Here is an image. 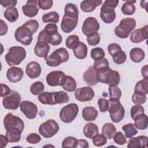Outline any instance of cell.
Segmentation results:
<instances>
[{"label": "cell", "mask_w": 148, "mask_h": 148, "mask_svg": "<svg viewBox=\"0 0 148 148\" xmlns=\"http://www.w3.org/2000/svg\"><path fill=\"white\" fill-rule=\"evenodd\" d=\"M94 91L90 87H80L75 91V97L79 102H84L91 101L94 97Z\"/></svg>", "instance_id": "9a60e30c"}, {"label": "cell", "mask_w": 148, "mask_h": 148, "mask_svg": "<svg viewBox=\"0 0 148 148\" xmlns=\"http://www.w3.org/2000/svg\"><path fill=\"white\" fill-rule=\"evenodd\" d=\"M95 72L98 82L107 84L109 86H117L120 83L119 73L116 71L112 70L109 66L102 68Z\"/></svg>", "instance_id": "7a4b0ae2"}, {"label": "cell", "mask_w": 148, "mask_h": 148, "mask_svg": "<svg viewBox=\"0 0 148 148\" xmlns=\"http://www.w3.org/2000/svg\"><path fill=\"white\" fill-rule=\"evenodd\" d=\"M102 3L101 0H86L80 3V9L84 12H91Z\"/></svg>", "instance_id": "d4e9b609"}, {"label": "cell", "mask_w": 148, "mask_h": 148, "mask_svg": "<svg viewBox=\"0 0 148 148\" xmlns=\"http://www.w3.org/2000/svg\"><path fill=\"white\" fill-rule=\"evenodd\" d=\"M122 130L124 132V135L126 138H130L135 135L138 133V131L132 123H128L122 127Z\"/></svg>", "instance_id": "74e56055"}, {"label": "cell", "mask_w": 148, "mask_h": 148, "mask_svg": "<svg viewBox=\"0 0 148 148\" xmlns=\"http://www.w3.org/2000/svg\"><path fill=\"white\" fill-rule=\"evenodd\" d=\"M109 99L119 100L121 97V91L117 86H109Z\"/></svg>", "instance_id": "60d3db41"}, {"label": "cell", "mask_w": 148, "mask_h": 148, "mask_svg": "<svg viewBox=\"0 0 148 148\" xmlns=\"http://www.w3.org/2000/svg\"><path fill=\"white\" fill-rule=\"evenodd\" d=\"M116 131V128L112 123H105L102 128V134L103 135L106 139H109L113 138Z\"/></svg>", "instance_id": "1f68e13d"}, {"label": "cell", "mask_w": 148, "mask_h": 148, "mask_svg": "<svg viewBox=\"0 0 148 148\" xmlns=\"http://www.w3.org/2000/svg\"><path fill=\"white\" fill-rule=\"evenodd\" d=\"M22 131L19 130L16 131H6V137L9 143H15L20 141L21 139V134Z\"/></svg>", "instance_id": "8d00e7d4"}, {"label": "cell", "mask_w": 148, "mask_h": 148, "mask_svg": "<svg viewBox=\"0 0 148 148\" xmlns=\"http://www.w3.org/2000/svg\"><path fill=\"white\" fill-rule=\"evenodd\" d=\"M99 24L94 17H87L82 25V32L87 36L98 32L99 29Z\"/></svg>", "instance_id": "4fadbf2b"}, {"label": "cell", "mask_w": 148, "mask_h": 148, "mask_svg": "<svg viewBox=\"0 0 148 148\" xmlns=\"http://www.w3.org/2000/svg\"><path fill=\"white\" fill-rule=\"evenodd\" d=\"M112 58L114 62L118 65L123 64L127 59V56L125 53L121 50L116 51L112 56Z\"/></svg>", "instance_id": "ab89813d"}, {"label": "cell", "mask_w": 148, "mask_h": 148, "mask_svg": "<svg viewBox=\"0 0 148 148\" xmlns=\"http://www.w3.org/2000/svg\"><path fill=\"white\" fill-rule=\"evenodd\" d=\"M1 28L0 35L3 36L7 33L8 28L6 23L5 21H3L2 20H1Z\"/></svg>", "instance_id": "6125c7cd"}, {"label": "cell", "mask_w": 148, "mask_h": 148, "mask_svg": "<svg viewBox=\"0 0 148 148\" xmlns=\"http://www.w3.org/2000/svg\"><path fill=\"white\" fill-rule=\"evenodd\" d=\"M116 17V14L114 9L102 6L101 8L100 17L106 24L113 23Z\"/></svg>", "instance_id": "44dd1931"}, {"label": "cell", "mask_w": 148, "mask_h": 148, "mask_svg": "<svg viewBox=\"0 0 148 148\" xmlns=\"http://www.w3.org/2000/svg\"><path fill=\"white\" fill-rule=\"evenodd\" d=\"M34 34L33 31L24 24L16 29L14 33V37L17 42L24 45L28 46L32 41V35Z\"/></svg>", "instance_id": "52a82bcc"}, {"label": "cell", "mask_w": 148, "mask_h": 148, "mask_svg": "<svg viewBox=\"0 0 148 148\" xmlns=\"http://www.w3.org/2000/svg\"><path fill=\"white\" fill-rule=\"evenodd\" d=\"M145 2H146V1H140V6H141L142 8H145V9L147 10V7H146V6H147V2H146V3L145 4Z\"/></svg>", "instance_id": "003e7915"}, {"label": "cell", "mask_w": 148, "mask_h": 148, "mask_svg": "<svg viewBox=\"0 0 148 148\" xmlns=\"http://www.w3.org/2000/svg\"><path fill=\"white\" fill-rule=\"evenodd\" d=\"M78 140L73 136H68L65 138L62 142V147H77Z\"/></svg>", "instance_id": "ee69618b"}, {"label": "cell", "mask_w": 148, "mask_h": 148, "mask_svg": "<svg viewBox=\"0 0 148 148\" xmlns=\"http://www.w3.org/2000/svg\"><path fill=\"white\" fill-rule=\"evenodd\" d=\"M79 112V106L77 104L71 103L64 106L60 112V120L65 123L72 122L76 117Z\"/></svg>", "instance_id": "ba28073f"}, {"label": "cell", "mask_w": 148, "mask_h": 148, "mask_svg": "<svg viewBox=\"0 0 148 148\" xmlns=\"http://www.w3.org/2000/svg\"><path fill=\"white\" fill-rule=\"evenodd\" d=\"M41 66L40 64L36 61L29 62L26 66L25 72L27 75L30 79H36L38 77L41 73Z\"/></svg>", "instance_id": "ffe728a7"}, {"label": "cell", "mask_w": 148, "mask_h": 148, "mask_svg": "<svg viewBox=\"0 0 148 148\" xmlns=\"http://www.w3.org/2000/svg\"><path fill=\"white\" fill-rule=\"evenodd\" d=\"M65 77V73L61 71H53L46 76V82L50 86H61Z\"/></svg>", "instance_id": "2e32d148"}, {"label": "cell", "mask_w": 148, "mask_h": 148, "mask_svg": "<svg viewBox=\"0 0 148 148\" xmlns=\"http://www.w3.org/2000/svg\"><path fill=\"white\" fill-rule=\"evenodd\" d=\"M4 17L10 23L17 21L18 18V12L15 7L7 8L4 12Z\"/></svg>", "instance_id": "836d02e7"}, {"label": "cell", "mask_w": 148, "mask_h": 148, "mask_svg": "<svg viewBox=\"0 0 148 148\" xmlns=\"http://www.w3.org/2000/svg\"><path fill=\"white\" fill-rule=\"evenodd\" d=\"M1 97H6L8 95H9L12 92V90L9 88V87L5 84L1 83Z\"/></svg>", "instance_id": "91938a15"}, {"label": "cell", "mask_w": 148, "mask_h": 148, "mask_svg": "<svg viewBox=\"0 0 148 148\" xmlns=\"http://www.w3.org/2000/svg\"><path fill=\"white\" fill-rule=\"evenodd\" d=\"M59 14L56 12H51L46 13L42 16V21L43 23H47L49 22L57 23L59 21Z\"/></svg>", "instance_id": "f35d334b"}, {"label": "cell", "mask_w": 148, "mask_h": 148, "mask_svg": "<svg viewBox=\"0 0 148 148\" xmlns=\"http://www.w3.org/2000/svg\"><path fill=\"white\" fill-rule=\"evenodd\" d=\"M62 36L58 32H48L45 30L41 31L38 36V41H43L53 46H58L61 43Z\"/></svg>", "instance_id": "8fae6325"}, {"label": "cell", "mask_w": 148, "mask_h": 148, "mask_svg": "<svg viewBox=\"0 0 148 148\" xmlns=\"http://www.w3.org/2000/svg\"><path fill=\"white\" fill-rule=\"evenodd\" d=\"M23 76L24 71L19 67H11L8 69L6 72V77L12 83H17L20 82L23 79Z\"/></svg>", "instance_id": "d6986e66"}, {"label": "cell", "mask_w": 148, "mask_h": 148, "mask_svg": "<svg viewBox=\"0 0 148 148\" xmlns=\"http://www.w3.org/2000/svg\"><path fill=\"white\" fill-rule=\"evenodd\" d=\"M148 138L146 136L140 135L130 139L128 142L127 147L128 148H145L147 147Z\"/></svg>", "instance_id": "603a6c76"}, {"label": "cell", "mask_w": 148, "mask_h": 148, "mask_svg": "<svg viewBox=\"0 0 148 148\" xmlns=\"http://www.w3.org/2000/svg\"><path fill=\"white\" fill-rule=\"evenodd\" d=\"M108 66H109V63L108 60L106 58H103L101 60L95 61L94 62L93 68L96 71L98 69H99L105 67H108Z\"/></svg>", "instance_id": "681fc988"}, {"label": "cell", "mask_w": 148, "mask_h": 148, "mask_svg": "<svg viewBox=\"0 0 148 148\" xmlns=\"http://www.w3.org/2000/svg\"><path fill=\"white\" fill-rule=\"evenodd\" d=\"M82 117L84 120L91 121L95 120L98 114V111L92 106H86L82 110Z\"/></svg>", "instance_id": "484cf974"}, {"label": "cell", "mask_w": 148, "mask_h": 148, "mask_svg": "<svg viewBox=\"0 0 148 148\" xmlns=\"http://www.w3.org/2000/svg\"><path fill=\"white\" fill-rule=\"evenodd\" d=\"M119 2L118 0H106L103 2L102 6L114 9L117 6Z\"/></svg>", "instance_id": "94428289"}, {"label": "cell", "mask_w": 148, "mask_h": 148, "mask_svg": "<svg viewBox=\"0 0 148 148\" xmlns=\"http://www.w3.org/2000/svg\"><path fill=\"white\" fill-rule=\"evenodd\" d=\"M96 72L94 69L93 66H90L83 73V78L87 85L94 86L98 84V81L96 78Z\"/></svg>", "instance_id": "cb8c5ba5"}, {"label": "cell", "mask_w": 148, "mask_h": 148, "mask_svg": "<svg viewBox=\"0 0 148 148\" xmlns=\"http://www.w3.org/2000/svg\"><path fill=\"white\" fill-rule=\"evenodd\" d=\"M79 20V10L76 5L72 3H67L64 9L61 28L65 33L71 32L77 26Z\"/></svg>", "instance_id": "6da1fadb"}, {"label": "cell", "mask_w": 148, "mask_h": 148, "mask_svg": "<svg viewBox=\"0 0 148 148\" xmlns=\"http://www.w3.org/2000/svg\"><path fill=\"white\" fill-rule=\"evenodd\" d=\"M108 112L111 120L116 123L121 121L124 117L125 110L119 100H109Z\"/></svg>", "instance_id": "8992f818"}, {"label": "cell", "mask_w": 148, "mask_h": 148, "mask_svg": "<svg viewBox=\"0 0 148 148\" xmlns=\"http://www.w3.org/2000/svg\"><path fill=\"white\" fill-rule=\"evenodd\" d=\"M21 100L20 94L18 92L13 90L9 95L3 99L2 104L6 109L16 110L20 105Z\"/></svg>", "instance_id": "7c38bea8"}, {"label": "cell", "mask_w": 148, "mask_h": 148, "mask_svg": "<svg viewBox=\"0 0 148 148\" xmlns=\"http://www.w3.org/2000/svg\"><path fill=\"white\" fill-rule=\"evenodd\" d=\"M79 42V38L76 35H71L69 36L65 41V45L67 48L73 49L75 45Z\"/></svg>", "instance_id": "7dc6e473"}, {"label": "cell", "mask_w": 148, "mask_h": 148, "mask_svg": "<svg viewBox=\"0 0 148 148\" xmlns=\"http://www.w3.org/2000/svg\"><path fill=\"white\" fill-rule=\"evenodd\" d=\"M144 112H145L144 108L141 105H134L131 109V111H130L131 117L134 120L136 116L142 113H144Z\"/></svg>", "instance_id": "816d5d0a"}, {"label": "cell", "mask_w": 148, "mask_h": 148, "mask_svg": "<svg viewBox=\"0 0 148 148\" xmlns=\"http://www.w3.org/2000/svg\"><path fill=\"white\" fill-rule=\"evenodd\" d=\"M134 125L139 130H146L147 127V116L144 113L136 116L134 119Z\"/></svg>", "instance_id": "4dcf8cb0"}, {"label": "cell", "mask_w": 148, "mask_h": 148, "mask_svg": "<svg viewBox=\"0 0 148 148\" xmlns=\"http://www.w3.org/2000/svg\"><path fill=\"white\" fill-rule=\"evenodd\" d=\"M45 86L42 82L40 81L34 83L30 87V91L32 95H37L43 92Z\"/></svg>", "instance_id": "7bdbcfd3"}, {"label": "cell", "mask_w": 148, "mask_h": 148, "mask_svg": "<svg viewBox=\"0 0 148 148\" xmlns=\"http://www.w3.org/2000/svg\"><path fill=\"white\" fill-rule=\"evenodd\" d=\"M98 132L99 130L97 125L92 123H88L84 127L83 133L86 138L92 139Z\"/></svg>", "instance_id": "f546056e"}, {"label": "cell", "mask_w": 148, "mask_h": 148, "mask_svg": "<svg viewBox=\"0 0 148 148\" xmlns=\"http://www.w3.org/2000/svg\"><path fill=\"white\" fill-rule=\"evenodd\" d=\"M41 140L40 136L36 133H31L26 138V140L30 144H36Z\"/></svg>", "instance_id": "11a10c76"}, {"label": "cell", "mask_w": 148, "mask_h": 148, "mask_svg": "<svg viewBox=\"0 0 148 148\" xmlns=\"http://www.w3.org/2000/svg\"><path fill=\"white\" fill-rule=\"evenodd\" d=\"M148 38V25L135 29L131 32L130 40L132 43H140Z\"/></svg>", "instance_id": "e0dca14e"}, {"label": "cell", "mask_w": 148, "mask_h": 148, "mask_svg": "<svg viewBox=\"0 0 148 148\" xmlns=\"http://www.w3.org/2000/svg\"><path fill=\"white\" fill-rule=\"evenodd\" d=\"M141 72L142 74V76L143 77V79L148 80V73H147V65H145L142 67Z\"/></svg>", "instance_id": "e7e4bbea"}, {"label": "cell", "mask_w": 148, "mask_h": 148, "mask_svg": "<svg viewBox=\"0 0 148 148\" xmlns=\"http://www.w3.org/2000/svg\"><path fill=\"white\" fill-rule=\"evenodd\" d=\"M121 50V47L117 43H112L108 45V51L109 54L110 56H112L116 51Z\"/></svg>", "instance_id": "6f0895ef"}, {"label": "cell", "mask_w": 148, "mask_h": 148, "mask_svg": "<svg viewBox=\"0 0 148 148\" xmlns=\"http://www.w3.org/2000/svg\"><path fill=\"white\" fill-rule=\"evenodd\" d=\"M50 46L46 42L37 41L34 47V53L39 57H43L46 58L49 53Z\"/></svg>", "instance_id": "7402d4cb"}, {"label": "cell", "mask_w": 148, "mask_h": 148, "mask_svg": "<svg viewBox=\"0 0 148 148\" xmlns=\"http://www.w3.org/2000/svg\"><path fill=\"white\" fill-rule=\"evenodd\" d=\"M0 136H1V147L2 148H3L7 145L8 141V139H7L6 136L1 135Z\"/></svg>", "instance_id": "03108f58"}, {"label": "cell", "mask_w": 148, "mask_h": 148, "mask_svg": "<svg viewBox=\"0 0 148 148\" xmlns=\"http://www.w3.org/2000/svg\"><path fill=\"white\" fill-rule=\"evenodd\" d=\"M134 93L146 95L148 94V80L142 79L138 82L135 85Z\"/></svg>", "instance_id": "e575fe53"}, {"label": "cell", "mask_w": 148, "mask_h": 148, "mask_svg": "<svg viewBox=\"0 0 148 148\" xmlns=\"http://www.w3.org/2000/svg\"><path fill=\"white\" fill-rule=\"evenodd\" d=\"M20 106L21 111L27 119H34L36 117L38 109L34 103L28 101H23Z\"/></svg>", "instance_id": "5bb4252c"}, {"label": "cell", "mask_w": 148, "mask_h": 148, "mask_svg": "<svg viewBox=\"0 0 148 148\" xmlns=\"http://www.w3.org/2000/svg\"><path fill=\"white\" fill-rule=\"evenodd\" d=\"M69 58V55L66 50L64 47H60L56 49L50 56L45 58L46 64L51 67H56L59 66L61 63L68 61Z\"/></svg>", "instance_id": "5b68a950"}, {"label": "cell", "mask_w": 148, "mask_h": 148, "mask_svg": "<svg viewBox=\"0 0 148 148\" xmlns=\"http://www.w3.org/2000/svg\"><path fill=\"white\" fill-rule=\"evenodd\" d=\"M26 51L21 46L11 47L9 52L5 55V59L6 63L10 66L19 65L25 58Z\"/></svg>", "instance_id": "3957f363"}, {"label": "cell", "mask_w": 148, "mask_h": 148, "mask_svg": "<svg viewBox=\"0 0 148 148\" xmlns=\"http://www.w3.org/2000/svg\"><path fill=\"white\" fill-rule=\"evenodd\" d=\"M74 56L78 59H84L87 55V47L82 42H79L73 49Z\"/></svg>", "instance_id": "4316f807"}, {"label": "cell", "mask_w": 148, "mask_h": 148, "mask_svg": "<svg viewBox=\"0 0 148 148\" xmlns=\"http://www.w3.org/2000/svg\"><path fill=\"white\" fill-rule=\"evenodd\" d=\"M114 142L120 145H123L127 142V139L121 132H116L113 136Z\"/></svg>", "instance_id": "db71d44e"}, {"label": "cell", "mask_w": 148, "mask_h": 148, "mask_svg": "<svg viewBox=\"0 0 148 148\" xmlns=\"http://www.w3.org/2000/svg\"><path fill=\"white\" fill-rule=\"evenodd\" d=\"M130 57L132 61L138 63L141 62L145 57V51L140 48L135 47L130 51Z\"/></svg>", "instance_id": "f1b7e54d"}, {"label": "cell", "mask_w": 148, "mask_h": 148, "mask_svg": "<svg viewBox=\"0 0 148 148\" xmlns=\"http://www.w3.org/2000/svg\"><path fill=\"white\" fill-rule=\"evenodd\" d=\"M92 143L95 146L100 147L105 145L106 143L107 139L102 134H98L92 138Z\"/></svg>", "instance_id": "bcb514c9"}, {"label": "cell", "mask_w": 148, "mask_h": 148, "mask_svg": "<svg viewBox=\"0 0 148 148\" xmlns=\"http://www.w3.org/2000/svg\"><path fill=\"white\" fill-rule=\"evenodd\" d=\"M53 5V1L52 0H46V1H38V6L39 8L43 10L50 9Z\"/></svg>", "instance_id": "9f6ffc18"}, {"label": "cell", "mask_w": 148, "mask_h": 148, "mask_svg": "<svg viewBox=\"0 0 148 148\" xmlns=\"http://www.w3.org/2000/svg\"><path fill=\"white\" fill-rule=\"evenodd\" d=\"M98 105L99 108V111L104 113L108 110L109 105V101L105 98H101L98 101Z\"/></svg>", "instance_id": "f5cc1de1"}, {"label": "cell", "mask_w": 148, "mask_h": 148, "mask_svg": "<svg viewBox=\"0 0 148 148\" xmlns=\"http://www.w3.org/2000/svg\"><path fill=\"white\" fill-rule=\"evenodd\" d=\"M39 101L44 105H56L54 92H44L38 96Z\"/></svg>", "instance_id": "83f0119b"}, {"label": "cell", "mask_w": 148, "mask_h": 148, "mask_svg": "<svg viewBox=\"0 0 148 148\" xmlns=\"http://www.w3.org/2000/svg\"><path fill=\"white\" fill-rule=\"evenodd\" d=\"M132 101L136 105H142L146 101V95L134 93L132 96Z\"/></svg>", "instance_id": "f907efd6"}, {"label": "cell", "mask_w": 148, "mask_h": 148, "mask_svg": "<svg viewBox=\"0 0 148 148\" xmlns=\"http://www.w3.org/2000/svg\"><path fill=\"white\" fill-rule=\"evenodd\" d=\"M91 57L95 61L99 60L104 58L105 52L100 47H95L91 50Z\"/></svg>", "instance_id": "f6af8a7d"}, {"label": "cell", "mask_w": 148, "mask_h": 148, "mask_svg": "<svg viewBox=\"0 0 148 148\" xmlns=\"http://www.w3.org/2000/svg\"><path fill=\"white\" fill-rule=\"evenodd\" d=\"M61 86L65 91L72 92L76 88V83L75 80L72 76L65 75L64 82Z\"/></svg>", "instance_id": "d6a6232c"}, {"label": "cell", "mask_w": 148, "mask_h": 148, "mask_svg": "<svg viewBox=\"0 0 148 148\" xmlns=\"http://www.w3.org/2000/svg\"><path fill=\"white\" fill-rule=\"evenodd\" d=\"M17 3L16 0H1V5L5 8H13L14 7Z\"/></svg>", "instance_id": "680465c9"}, {"label": "cell", "mask_w": 148, "mask_h": 148, "mask_svg": "<svg viewBox=\"0 0 148 148\" xmlns=\"http://www.w3.org/2000/svg\"><path fill=\"white\" fill-rule=\"evenodd\" d=\"M135 26L136 21L134 18L131 17L123 18L120 21L119 25L115 27L114 34L120 38H127L135 28Z\"/></svg>", "instance_id": "277c9868"}, {"label": "cell", "mask_w": 148, "mask_h": 148, "mask_svg": "<svg viewBox=\"0 0 148 148\" xmlns=\"http://www.w3.org/2000/svg\"><path fill=\"white\" fill-rule=\"evenodd\" d=\"M3 125L6 131L20 130L23 132L24 128V123L22 119L12 113H9L5 116Z\"/></svg>", "instance_id": "9c48e42d"}, {"label": "cell", "mask_w": 148, "mask_h": 148, "mask_svg": "<svg viewBox=\"0 0 148 148\" xmlns=\"http://www.w3.org/2000/svg\"><path fill=\"white\" fill-rule=\"evenodd\" d=\"M135 1H126L121 7V12L125 15H132L136 10Z\"/></svg>", "instance_id": "d590c367"}, {"label": "cell", "mask_w": 148, "mask_h": 148, "mask_svg": "<svg viewBox=\"0 0 148 148\" xmlns=\"http://www.w3.org/2000/svg\"><path fill=\"white\" fill-rule=\"evenodd\" d=\"M38 1L30 0L26 2V4L22 6L23 14L28 17H34L37 15L39 12L38 8Z\"/></svg>", "instance_id": "ac0fdd59"}, {"label": "cell", "mask_w": 148, "mask_h": 148, "mask_svg": "<svg viewBox=\"0 0 148 148\" xmlns=\"http://www.w3.org/2000/svg\"><path fill=\"white\" fill-rule=\"evenodd\" d=\"M89 147L88 142L85 139H79L78 140L77 145L76 147L81 148H88Z\"/></svg>", "instance_id": "be15d7a7"}, {"label": "cell", "mask_w": 148, "mask_h": 148, "mask_svg": "<svg viewBox=\"0 0 148 148\" xmlns=\"http://www.w3.org/2000/svg\"><path fill=\"white\" fill-rule=\"evenodd\" d=\"M54 95L56 104L67 103L69 101V97L68 94L64 91H60L54 92Z\"/></svg>", "instance_id": "b9f144b4"}, {"label": "cell", "mask_w": 148, "mask_h": 148, "mask_svg": "<svg viewBox=\"0 0 148 148\" xmlns=\"http://www.w3.org/2000/svg\"><path fill=\"white\" fill-rule=\"evenodd\" d=\"M58 124L54 120L50 119L41 124L39 127V134L46 138H50L59 131Z\"/></svg>", "instance_id": "30bf717a"}, {"label": "cell", "mask_w": 148, "mask_h": 148, "mask_svg": "<svg viewBox=\"0 0 148 148\" xmlns=\"http://www.w3.org/2000/svg\"><path fill=\"white\" fill-rule=\"evenodd\" d=\"M101 40L100 35L98 32L93 34L87 37V41L89 45L95 46L99 44Z\"/></svg>", "instance_id": "c3c4849f"}]
</instances>
